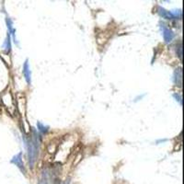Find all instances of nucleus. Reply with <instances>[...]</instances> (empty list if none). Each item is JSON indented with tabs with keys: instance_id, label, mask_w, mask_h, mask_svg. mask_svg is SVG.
Returning a JSON list of instances; mask_svg holds the SVG:
<instances>
[{
	"instance_id": "nucleus-10",
	"label": "nucleus",
	"mask_w": 184,
	"mask_h": 184,
	"mask_svg": "<svg viewBox=\"0 0 184 184\" xmlns=\"http://www.w3.org/2000/svg\"><path fill=\"white\" fill-rule=\"evenodd\" d=\"M39 184H49V175L47 174V172L43 174V177L41 179Z\"/></svg>"
},
{
	"instance_id": "nucleus-7",
	"label": "nucleus",
	"mask_w": 184,
	"mask_h": 184,
	"mask_svg": "<svg viewBox=\"0 0 184 184\" xmlns=\"http://www.w3.org/2000/svg\"><path fill=\"white\" fill-rule=\"evenodd\" d=\"M4 49L7 54H9L11 51V42H10V34H7V37L4 43Z\"/></svg>"
},
{
	"instance_id": "nucleus-1",
	"label": "nucleus",
	"mask_w": 184,
	"mask_h": 184,
	"mask_svg": "<svg viewBox=\"0 0 184 184\" xmlns=\"http://www.w3.org/2000/svg\"><path fill=\"white\" fill-rule=\"evenodd\" d=\"M27 149H28V157H29V164L31 167H33V165L36 161L37 156L39 152V137L34 136L33 139H31L27 143Z\"/></svg>"
},
{
	"instance_id": "nucleus-8",
	"label": "nucleus",
	"mask_w": 184,
	"mask_h": 184,
	"mask_svg": "<svg viewBox=\"0 0 184 184\" xmlns=\"http://www.w3.org/2000/svg\"><path fill=\"white\" fill-rule=\"evenodd\" d=\"M178 79H179V81L181 82V68H179L178 70L176 69L175 74H174V81H175L176 84H177V82H178Z\"/></svg>"
},
{
	"instance_id": "nucleus-3",
	"label": "nucleus",
	"mask_w": 184,
	"mask_h": 184,
	"mask_svg": "<svg viewBox=\"0 0 184 184\" xmlns=\"http://www.w3.org/2000/svg\"><path fill=\"white\" fill-rule=\"evenodd\" d=\"M162 29H163V38H164V41L167 43H169L172 42V40L174 39V33L173 31L170 30V29L165 27L164 25H162Z\"/></svg>"
},
{
	"instance_id": "nucleus-4",
	"label": "nucleus",
	"mask_w": 184,
	"mask_h": 184,
	"mask_svg": "<svg viewBox=\"0 0 184 184\" xmlns=\"http://www.w3.org/2000/svg\"><path fill=\"white\" fill-rule=\"evenodd\" d=\"M21 155H22L21 153H19L18 155H16V156L11 159V163H13V164H15L20 170L23 171V173H25L26 170H25V167H24L23 162H22Z\"/></svg>"
},
{
	"instance_id": "nucleus-9",
	"label": "nucleus",
	"mask_w": 184,
	"mask_h": 184,
	"mask_svg": "<svg viewBox=\"0 0 184 184\" xmlns=\"http://www.w3.org/2000/svg\"><path fill=\"white\" fill-rule=\"evenodd\" d=\"M37 126H38V130L40 131L41 133H43V134H46L49 132V127H47V126H44L43 125L41 122H38L37 124Z\"/></svg>"
},
{
	"instance_id": "nucleus-5",
	"label": "nucleus",
	"mask_w": 184,
	"mask_h": 184,
	"mask_svg": "<svg viewBox=\"0 0 184 184\" xmlns=\"http://www.w3.org/2000/svg\"><path fill=\"white\" fill-rule=\"evenodd\" d=\"M23 75H24V77H25L26 82L28 83V85H31V72L28 60L25 61V63H24V65H23Z\"/></svg>"
},
{
	"instance_id": "nucleus-6",
	"label": "nucleus",
	"mask_w": 184,
	"mask_h": 184,
	"mask_svg": "<svg viewBox=\"0 0 184 184\" xmlns=\"http://www.w3.org/2000/svg\"><path fill=\"white\" fill-rule=\"evenodd\" d=\"M6 23H7V29H9V34L12 35L14 42H16V35H15L16 31L13 29V21H12V20L9 18H7L6 19Z\"/></svg>"
},
{
	"instance_id": "nucleus-11",
	"label": "nucleus",
	"mask_w": 184,
	"mask_h": 184,
	"mask_svg": "<svg viewBox=\"0 0 184 184\" xmlns=\"http://www.w3.org/2000/svg\"><path fill=\"white\" fill-rule=\"evenodd\" d=\"M173 97L176 99V100H178V101H179V103H181V96L179 95V94H174L173 95Z\"/></svg>"
},
{
	"instance_id": "nucleus-2",
	"label": "nucleus",
	"mask_w": 184,
	"mask_h": 184,
	"mask_svg": "<svg viewBox=\"0 0 184 184\" xmlns=\"http://www.w3.org/2000/svg\"><path fill=\"white\" fill-rule=\"evenodd\" d=\"M158 14L161 16L162 18H164L166 19H177L178 18H181L179 17L177 12H175V13H172V12L170 11H167L164 9H162V7H159L158 9Z\"/></svg>"
}]
</instances>
